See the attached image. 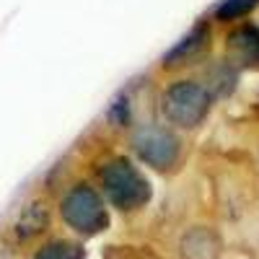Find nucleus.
Segmentation results:
<instances>
[{
	"instance_id": "7ed1b4c3",
	"label": "nucleus",
	"mask_w": 259,
	"mask_h": 259,
	"mask_svg": "<svg viewBox=\"0 0 259 259\" xmlns=\"http://www.w3.org/2000/svg\"><path fill=\"white\" fill-rule=\"evenodd\" d=\"M62 218L80 233H99L106 226V210L91 187H75L62 202Z\"/></svg>"
},
{
	"instance_id": "9d476101",
	"label": "nucleus",
	"mask_w": 259,
	"mask_h": 259,
	"mask_svg": "<svg viewBox=\"0 0 259 259\" xmlns=\"http://www.w3.org/2000/svg\"><path fill=\"white\" fill-rule=\"evenodd\" d=\"M259 6V0H226V3L218 8V18L221 21H231V18H239L244 13H249L251 8Z\"/></svg>"
},
{
	"instance_id": "f03ea898",
	"label": "nucleus",
	"mask_w": 259,
	"mask_h": 259,
	"mask_svg": "<svg viewBox=\"0 0 259 259\" xmlns=\"http://www.w3.org/2000/svg\"><path fill=\"white\" fill-rule=\"evenodd\" d=\"M210 109V94L197 83H174L163 96V112L171 122H177L182 127H194L200 124L202 117Z\"/></svg>"
},
{
	"instance_id": "1a4fd4ad",
	"label": "nucleus",
	"mask_w": 259,
	"mask_h": 259,
	"mask_svg": "<svg viewBox=\"0 0 259 259\" xmlns=\"http://www.w3.org/2000/svg\"><path fill=\"white\" fill-rule=\"evenodd\" d=\"M34 259H83V251H80V246H75V244L57 241V244L45 246Z\"/></svg>"
},
{
	"instance_id": "39448f33",
	"label": "nucleus",
	"mask_w": 259,
	"mask_h": 259,
	"mask_svg": "<svg viewBox=\"0 0 259 259\" xmlns=\"http://www.w3.org/2000/svg\"><path fill=\"white\" fill-rule=\"evenodd\" d=\"M221 241L218 236L207 228H194L182 241V256L184 259H218Z\"/></svg>"
},
{
	"instance_id": "f257e3e1",
	"label": "nucleus",
	"mask_w": 259,
	"mask_h": 259,
	"mask_svg": "<svg viewBox=\"0 0 259 259\" xmlns=\"http://www.w3.org/2000/svg\"><path fill=\"white\" fill-rule=\"evenodd\" d=\"M101 184H104V192L109 194V200L122 210H135L150 197L148 182L124 158H117L101 168Z\"/></svg>"
},
{
	"instance_id": "20e7f679",
	"label": "nucleus",
	"mask_w": 259,
	"mask_h": 259,
	"mask_svg": "<svg viewBox=\"0 0 259 259\" xmlns=\"http://www.w3.org/2000/svg\"><path fill=\"white\" fill-rule=\"evenodd\" d=\"M135 150L145 163L156 168H168L179 158V140L161 127H148L135 135Z\"/></svg>"
},
{
	"instance_id": "0eeeda50",
	"label": "nucleus",
	"mask_w": 259,
	"mask_h": 259,
	"mask_svg": "<svg viewBox=\"0 0 259 259\" xmlns=\"http://www.w3.org/2000/svg\"><path fill=\"white\" fill-rule=\"evenodd\" d=\"M205 41H207V29H205V26L194 29L189 36H184L179 45L166 55L163 62H166V65H182V62H187V60H192L194 55H197V52L205 47Z\"/></svg>"
},
{
	"instance_id": "423d86ee",
	"label": "nucleus",
	"mask_w": 259,
	"mask_h": 259,
	"mask_svg": "<svg viewBox=\"0 0 259 259\" xmlns=\"http://www.w3.org/2000/svg\"><path fill=\"white\" fill-rule=\"evenodd\" d=\"M228 50L239 62L259 60V31L254 26H241L228 36Z\"/></svg>"
},
{
	"instance_id": "6e6552de",
	"label": "nucleus",
	"mask_w": 259,
	"mask_h": 259,
	"mask_svg": "<svg viewBox=\"0 0 259 259\" xmlns=\"http://www.w3.org/2000/svg\"><path fill=\"white\" fill-rule=\"evenodd\" d=\"M47 226V212L41 210L39 205H31L24 215H21V221H18V233L21 236H31L36 231H41Z\"/></svg>"
}]
</instances>
